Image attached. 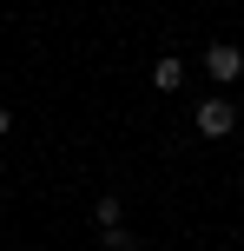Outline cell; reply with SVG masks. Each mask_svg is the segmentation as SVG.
I'll use <instances>...</instances> for the list:
<instances>
[{
  "label": "cell",
  "instance_id": "3957f363",
  "mask_svg": "<svg viewBox=\"0 0 244 251\" xmlns=\"http://www.w3.org/2000/svg\"><path fill=\"white\" fill-rule=\"evenodd\" d=\"M178 79H185V60H172V53H165V60L152 66V86H158V93H172Z\"/></svg>",
  "mask_w": 244,
  "mask_h": 251
},
{
  "label": "cell",
  "instance_id": "6da1fadb",
  "mask_svg": "<svg viewBox=\"0 0 244 251\" xmlns=\"http://www.w3.org/2000/svg\"><path fill=\"white\" fill-rule=\"evenodd\" d=\"M192 126H198V132H205V139H224V132H231V126H238V106L224 100V93H211V100H198V113H192Z\"/></svg>",
  "mask_w": 244,
  "mask_h": 251
},
{
  "label": "cell",
  "instance_id": "8992f818",
  "mask_svg": "<svg viewBox=\"0 0 244 251\" xmlns=\"http://www.w3.org/2000/svg\"><path fill=\"white\" fill-rule=\"evenodd\" d=\"M7 132H13V113H7V106H0V139H7Z\"/></svg>",
  "mask_w": 244,
  "mask_h": 251
},
{
  "label": "cell",
  "instance_id": "277c9868",
  "mask_svg": "<svg viewBox=\"0 0 244 251\" xmlns=\"http://www.w3.org/2000/svg\"><path fill=\"white\" fill-rule=\"evenodd\" d=\"M92 225H99V231H119V199H92Z\"/></svg>",
  "mask_w": 244,
  "mask_h": 251
},
{
  "label": "cell",
  "instance_id": "5b68a950",
  "mask_svg": "<svg viewBox=\"0 0 244 251\" xmlns=\"http://www.w3.org/2000/svg\"><path fill=\"white\" fill-rule=\"evenodd\" d=\"M106 251H139V238L132 231H106Z\"/></svg>",
  "mask_w": 244,
  "mask_h": 251
},
{
  "label": "cell",
  "instance_id": "7a4b0ae2",
  "mask_svg": "<svg viewBox=\"0 0 244 251\" xmlns=\"http://www.w3.org/2000/svg\"><path fill=\"white\" fill-rule=\"evenodd\" d=\"M205 73L218 79V86H231V79L244 73V53L231 47V40H211V47H205Z\"/></svg>",
  "mask_w": 244,
  "mask_h": 251
}]
</instances>
